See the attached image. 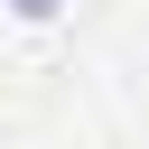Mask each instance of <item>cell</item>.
<instances>
[{
    "instance_id": "6da1fadb",
    "label": "cell",
    "mask_w": 149,
    "mask_h": 149,
    "mask_svg": "<svg viewBox=\"0 0 149 149\" xmlns=\"http://www.w3.org/2000/svg\"><path fill=\"white\" fill-rule=\"evenodd\" d=\"M19 9H28V19H47V9H56V0H19Z\"/></svg>"
}]
</instances>
